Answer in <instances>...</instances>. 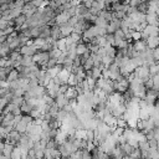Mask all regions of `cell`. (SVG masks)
<instances>
[{"label": "cell", "mask_w": 159, "mask_h": 159, "mask_svg": "<svg viewBox=\"0 0 159 159\" xmlns=\"http://www.w3.org/2000/svg\"><path fill=\"white\" fill-rule=\"evenodd\" d=\"M45 158L46 159H52L53 158V148H45Z\"/></svg>", "instance_id": "35"}, {"label": "cell", "mask_w": 159, "mask_h": 159, "mask_svg": "<svg viewBox=\"0 0 159 159\" xmlns=\"http://www.w3.org/2000/svg\"><path fill=\"white\" fill-rule=\"evenodd\" d=\"M70 158H77V159L82 158V149H77L76 152H73V153L70 155Z\"/></svg>", "instance_id": "46"}, {"label": "cell", "mask_w": 159, "mask_h": 159, "mask_svg": "<svg viewBox=\"0 0 159 159\" xmlns=\"http://www.w3.org/2000/svg\"><path fill=\"white\" fill-rule=\"evenodd\" d=\"M153 52H154V58H155V61H159V46L155 47V48H153Z\"/></svg>", "instance_id": "53"}, {"label": "cell", "mask_w": 159, "mask_h": 159, "mask_svg": "<svg viewBox=\"0 0 159 159\" xmlns=\"http://www.w3.org/2000/svg\"><path fill=\"white\" fill-rule=\"evenodd\" d=\"M68 87H70L68 83H62V84L60 86V93H65V92L68 89Z\"/></svg>", "instance_id": "52"}, {"label": "cell", "mask_w": 159, "mask_h": 159, "mask_svg": "<svg viewBox=\"0 0 159 159\" xmlns=\"http://www.w3.org/2000/svg\"><path fill=\"white\" fill-rule=\"evenodd\" d=\"M139 148H140L142 152H143V150H149L150 144H149L148 140H145V142H139Z\"/></svg>", "instance_id": "37"}, {"label": "cell", "mask_w": 159, "mask_h": 159, "mask_svg": "<svg viewBox=\"0 0 159 159\" xmlns=\"http://www.w3.org/2000/svg\"><path fill=\"white\" fill-rule=\"evenodd\" d=\"M78 20H80V17H78V15H73V16H71L70 17V20H68V22H70V25H72V26H75L77 22H78Z\"/></svg>", "instance_id": "44"}, {"label": "cell", "mask_w": 159, "mask_h": 159, "mask_svg": "<svg viewBox=\"0 0 159 159\" xmlns=\"http://www.w3.org/2000/svg\"><path fill=\"white\" fill-rule=\"evenodd\" d=\"M120 147H122V149H123V152H124V154H125V155H129V154L133 152V149H134V147H133V145H130L128 142H125V143L120 144Z\"/></svg>", "instance_id": "24"}, {"label": "cell", "mask_w": 159, "mask_h": 159, "mask_svg": "<svg viewBox=\"0 0 159 159\" xmlns=\"http://www.w3.org/2000/svg\"><path fill=\"white\" fill-rule=\"evenodd\" d=\"M60 29H61V34H62L63 37H67V36H70L73 32V26L70 25V22H66V24L60 25Z\"/></svg>", "instance_id": "4"}, {"label": "cell", "mask_w": 159, "mask_h": 159, "mask_svg": "<svg viewBox=\"0 0 159 159\" xmlns=\"http://www.w3.org/2000/svg\"><path fill=\"white\" fill-rule=\"evenodd\" d=\"M16 29H15V26H11V25H9L6 29H4V30H0V35L1 34H5V35H10L12 31H15Z\"/></svg>", "instance_id": "36"}, {"label": "cell", "mask_w": 159, "mask_h": 159, "mask_svg": "<svg viewBox=\"0 0 159 159\" xmlns=\"http://www.w3.org/2000/svg\"><path fill=\"white\" fill-rule=\"evenodd\" d=\"M152 78H153V81H154V86H153V88H155V89L159 91V73L153 75Z\"/></svg>", "instance_id": "39"}, {"label": "cell", "mask_w": 159, "mask_h": 159, "mask_svg": "<svg viewBox=\"0 0 159 159\" xmlns=\"http://www.w3.org/2000/svg\"><path fill=\"white\" fill-rule=\"evenodd\" d=\"M11 51L12 50L10 48V45L7 42H2L1 43V47H0V55H1V57L2 56H9Z\"/></svg>", "instance_id": "12"}, {"label": "cell", "mask_w": 159, "mask_h": 159, "mask_svg": "<svg viewBox=\"0 0 159 159\" xmlns=\"http://www.w3.org/2000/svg\"><path fill=\"white\" fill-rule=\"evenodd\" d=\"M132 39H133V41L140 40V39H142V31H139V30H133V32H132Z\"/></svg>", "instance_id": "34"}, {"label": "cell", "mask_w": 159, "mask_h": 159, "mask_svg": "<svg viewBox=\"0 0 159 159\" xmlns=\"http://www.w3.org/2000/svg\"><path fill=\"white\" fill-rule=\"evenodd\" d=\"M19 78H20V71L17 68H12L7 75V81H10V82L15 81V80H19Z\"/></svg>", "instance_id": "13"}, {"label": "cell", "mask_w": 159, "mask_h": 159, "mask_svg": "<svg viewBox=\"0 0 159 159\" xmlns=\"http://www.w3.org/2000/svg\"><path fill=\"white\" fill-rule=\"evenodd\" d=\"M25 2H30V1H32V0H24Z\"/></svg>", "instance_id": "58"}, {"label": "cell", "mask_w": 159, "mask_h": 159, "mask_svg": "<svg viewBox=\"0 0 159 159\" xmlns=\"http://www.w3.org/2000/svg\"><path fill=\"white\" fill-rule=\"evenodd\" d=\"M127 158H140L142 157V150H140V148L138 147V148H134L133 149V152L129 154V155H125Z\"/></svg>", "instance_id": "28"}, {"label": "cell", "mask_w": 159, "mask_h": 159, "mask_svg": "<svg viewBox=\"0 0 159 159\" xmlns=\"http://www.w3.org/2000/svg\"><path fill=\"white\" fill-rule=\"evenodd\" d=\"M67 116H68V112L67 111H65L63 108H61L60 111H58V113H57V116H56V118L58 119V120H61V122H63L66 118H67Z\"/></svg>", "instance_id": "27"}, {"label": "cell", "mask_w": 159, "mask_h": 159, "mask_svg": "<svg viewBox=\"0 0 159 159\" xmlns=\"http://www.w3.org/2000/svg\"><path fill=\"white\" fill-rule=\"evenodd\" d=\"M144 84H145L147 89H149V88H153V86H154V81H153L152 76H150V77H148V78L144 81Z\"/></svg>", "instance_id": "38"}, {"label": "cell", "mask_w": 159, "mask_h": 159, "mask_svg": "<svg viewBox=\"0 0 159 159\" xmlns=\"http://www.w3.org/2000/svg\"><path fill=\"white\" fill-rule=\"evenodd\" d=\"M82 158H84V159L92 158V152H89L88 149H82Z\"/></svg>", "instance_id": "47"}, {"label": "cell", "mask_w": 159, "mask_h": 159, "mask_svg": "<svg viewBox=\"0 0 159 159\" xmlns=\"http://www.w3.org/2000/svg\"><path fill=\"white\" fill-rule=\"evenodd\" d=\"M102 77H104V78H111V70L109 68H103L102 70Z\"/></svg>", "instance_id": "49"}, {"label": "cell", "mask_w": 159, "mask_h": 159, "mask_svg": "<svg viewBox=\"0 0 159 159\" xmlns=\"http://www.w3.org/2000/svg\"><path fill=\"white\" fill-rule=\"evenodd\" d=\"M86 81H87V83H88L89 88H91V89L93 91V89L96 88V86H97V80H96V78H93L92 76L87 75V77H86Z\"/></svg>", "instance_id": "25"}, {"label": "cell", "mask_w": 159, "mask_h": 159, "mask_svg": "<svg viewBox=\"0 0 159 159\" xmlns=\"http://www.w3.org/2000/svg\"><path fill=\"white\" fill-rule=\"evenodd\" d=\"M70 17H71V15L68 14V11H62L61 14H58V15H56V22H57L58 25H62V24H66V22H68V20H70Z\"/></svg>", "instance_id": "3"}, {"label": "cell", "mask_w": 159, "mask_h": 159, "mask_svg": "<svg viewBox=\"0 0 159 159\" xmlns=\"http://www.w3.org/2000/svg\"><path fill=\"white\" fill-rule=\"evenodd\" d=\"M123 4H125V5H129L130 4V0H120Z\"/></svg>", "instance_id": "57"}, {"label": "cell", "mask_w": 159, "mask_h": 159, "mask_svg": "<svg viewBox=\"0 0 159 159\" xmlns=\"http://www.w3.org/2000/svg\"><path fill=\"white\" fill-rule=\"evenodd\" d=\"M113 62H114V58L111 57L109 55H106V56L102 57V65H103L104 67H107V68H109V66H111Z\"/></svg>", "instance_id": "19"}, {"label": "cell", "mask_w": 159, "mask_h": 159, "mask_svg": "<svg viewBox=\"0 0 159 159\" xmlns=\"http://www.w3.org/2000/svg\"><path fill=\"white\" fill-rule=\"evenodd\" d=\"M158 36H159V32H158Z\"/></svg>", "instance_id": "59"}, {"label": "cell", "mask_w": 159, "mask_h": 159, "mask_svg": "<svg viewBox=\"0 0 159 159\" xmlns=\"http://www.w3.org/2000/svg\"><path fill=\"white\" fill-rule=\"evenodd\" d=\"M144 31H145L149 36H158L159 26H155V25H150V24H148V25H147V27L144 29Z\"/></svg>", "instance_id": "7"}, {"label": "cell", "mask_w": 159, "mask_h": 159, "mask_svg": "<svg viewBox=\"0 0 159 159\" xmlns=\"http://www.w3.org/2000/svg\"><path fill=\"white\" fill-rule=\"evenodd\" d=\"M147 45L149 48H155L159 46V36H149L147 40Z\"/></svg>", "instance_id": "10"}, {"label": "cell", "mask_w": 159, "mask_h": 159, "mask_svg": "<svg viewBox=\"0 0 159 159\" xmlns=\"http://www.w3.org/2000/svg\"><path fill=\"white\" fill-rule=\"evenodd\" d=\"M9 25H10V21H6V20H4V19H1V20H0V30L6 29Z\"/></svg>", "instance_id": "50"}, {"label": "cell", "mask_w": 159, "mask_h": 159, "mask_svg": "<svg viewBox=\"0 0 159 159\" xmlns=\"http://www.w3.org/2000/svg\"><path fill=\"white\" fill-rule=\"evenodd\" d=\"M94 24H96V25H98L99 27H107L109 22H108L103 16L98 15V16H97V19H96V21H94Z\"/></svg>", "instance_id": "17"}, {"label": "cell", "mask_w": 159, "mask_h": 159, "mask_svg": "<svg viewBox=\"0 0 159 159\" xmlns=\"http://www.w3.org/2000/svg\"><path fill=\"white\" fill-rule=\"evenodd\" d=\"M88 50V46H87V43L86 42H78V45H77V48H76V51H77V55L78 56H82L86 51Z\"/></svg>", "instance_id": "14"}, {"label": "cell", "mask_w": 159, "mask_h": 159, "mask_svg": "<svg viewBox=\"0 0 159 159\" xmlns=\"http://www.w3.org/2000/svg\"><path fill=\"white\" fill-rule=\"evenodd\" d=\"M55 101H56V103H57V106H58L60 108H63V107L70 102V99L65 96V93H58V96L55 98Z\"/></svg>", "instance_id": "5"}, {"label": "cell", "mask_w": 159, "mask_h": 159, "mask_svg": "<svg viewBox=\"0 0 159 159\" xmlns=\"http://www.w3.org/2000/svg\"><path fill=\"white\" fill-rule=\"evenodd\" d=\"M70 75H71V72H70L68 70H66V68H62V70L60 71V73H58V76H57V77L60 78L61 84H62V83H67Z\"/></svg>", "instance_id": "8"}, {"label": "cell", "mask_w": 159, "mask_h": 159, "mask_svg": "<svg viewBox=\"0 0 159 159\" xmlns=\"http://www.w3.org/2000/svg\"><path fill=\"white\" fill-rule=\"evenodd\" d=\"M45 42H46V39H43V37H41V36H39V37L34 39V45H35L39 50L41 48V46H42Z\"/></svg>", "instance_id": "29"}, {"label": "cell", "mask_w": 159, "mask_h": 159, "mask_svg": "<svg viewBox=\"0 0 159 159\" xmlns=\"http://www.w3.org/2000/svg\"><path fill=\"white\" fill-rule=\"evenodd\" d=\"M67 83H68L70 86H76V84H77L76 73H72V72H71V75H70V77H68V81H67Z\"/></svg>", "instance_id": "33"}, {"label": "cell", "mask_w": 159, "mask_h": 159, "mask_svg": "<svg viewBox=\"0 0 159 159\" xmlns=\"http://www.w3.org/2000/svg\"><path fill=\"white\" fill-rule=\"evenodd\" d=\"M22 116H24V114H17V116H15V119H14V123L16 124V123H19V122H21V120H22Z\"/></svg>", "instance_id": "55"}, {"label": "cell", "mask_w": 159, "mask_h": 159, "mask_svg": "<svg viewBox=\"0 0 159 159\" xmlns=\"http://www.w3.org/2000/svg\"><path fill=\"white\" fill-rule=\"evenodd\" d=\"M91 76L96 80H98L99 77H102V68L98 66H93V68L91 70Z\"/></svg>", "instance_id": "16"}, {"label": "cell", "mask_w": 159, "mask_h": 159, "mask_svg": "<svg viewBox=\"0 0 159 159\" xmlns=\"http://www.w3.org/2000/svg\"><path fill=\"white\" fill-rule=\"evenodd\" d=\"M9 103V99L6 97H1L0 98V109H4Z\"/></svg>", "instance_id": "45"}, {"label": "cell", "mask_w": 159, "mask_h": 159, "mask_svg": "<svg viewBox=\"0 0 159 159\" xmlns=\"http://www.w3.org/2000/svg\"><path fill=\"white\" fill-rule=\"evenodd\" d=\"M32 63H34V60L31 55H22V60H21L22 66H31Z\"/></svg>", "instance_id": "18"}, {"label": "cell", "mask_w": 159, "mask_h": 159, "mask_svg": "<svg viewBox=\"0 0 159 159\" xmlns=\"http://www.w3.org/2000/svg\"><path fill=\"white\" fill-rule=\"evenodd\" d=\"M111 157H114V158H123V157H125V154H124L120 144H117L116 145V148L111 152Z\"/></svg>", "instance_id": "9"}, {"label": "cell", "mask_w": 159, "mask_h": 159, "mask_svg": "<svg viewBox=\"0 0 159 159\" xmlns=\"http://www.w3.org/2000/svg\"><path fill=\"white\" fill-rule=\"evenodd\" d=\"M14 119H15V114L12 112L4 114L1 116V125H15Z\"/></svg>", "instance_id": "2"}, {"label": "cell", "mask_w": 159, "mask_h": 159, "mask_svg": "<svg viewBox=\"0 0 159 159\" xmlns=\"http://www.w3.org/2000/svg\"><path fill=\"white\" fill-rule=\"evenodd\" d=\"M56 65H57V58H56V57H51V58L47 61V63H46L47 68H50V67H53V66H56Z\"/></svg>", "instance_id": "41"}, {"label": "cell", "mask_w": 159, "mask_h": 159, "mask_svg": "<svg viewBox=\"0 0 159 159\" xmlns=\"http://www.w3.org/2000/svg\"><path fill=\"white\" fill-rule=\"evenodd\" d=\"M25 92H26V91H25L22 87H19V88H16V89L14 91V94H15V96H24Z\"/></svg>", "instance_id": "51"}, {"label": "cell", "mask_w": 159, "mask_h": 159, "mask_svg": "<svg viewBox=\"0 0 159 159\" xmlns=\"http://www.w3.org/2000/svg\"><path fill=\"white\" fill-rule=\"evenodd\" d=\"M142 2V0H130V4L129 5H132V6H139V4Z\"/></svg>", "instance_id": "56"}, {"label": "cell", "mask_w": 159, "mask_h": 159, "mask_svg": "<svg viewBox=\"0 0 159 159\" xmlns=\"http://www.w3.org/2000/svg\"><path fill=\"white\" fill-rule=\"evenodd\" d=\"M19 51H20L22 55H31V56H34V55L39 51V48H37L35 45H24V46H21V47L19 48Z\"/></svg>", "instance_id": "1"}, {"label": "cell", "mask_w": 159, "mask_h": 159, "mask_svg": "<svg viewBox=\"0 0 159 159\" xmlns=\"http://www.w3.org/2000/svg\"><path fill=\"white\" fill-rule=\"evenodd\" d=\"M19 87H20L19 80H15V81H11V82H10V89H11V91H15V89L19 88Z\"/></svg>", "instance_id": "43"}, {"label": "cell", "mask_w": 159, "mask_h": 159, "mask_svg": "<svg viewBox=\"0 0 159 159\" xmlns=\"http://www.w3.org/2000/svg\"><path fill=\"white\" fill-rule=\"evenodd\" d=\"M57 47L62 51V52H65V51H67V43H66V37H61V39H58L57 40Z\"/></svg>", "instance_id": "22"}, {"label": "cell", "mask_w": 159, "mask_h": 159, "mask_svg": "<svg viewBox=\"0 0 159 159\" xmlns=\"http://www.w3.org/2000/svg\"><path fill=\"white\" fill-rule=\"evenodd\" d=\"M114 37L119 39V40H123V39H125V34H124V31L122 29H118V30L114 31Z\"/></svg>", "instance_id": "32"}, {"label": "cell", "mask_w": 159, "mask_h": 159, "mask_svg": "<svg viewBox=\"0 0 159 159\" xmlns=\"http://www.w3.org/2000/svg\"><path fill=\"white\" fill-rule=\"evenodd\" d=\"M65 96H66L68 99H71V98H77L78 92H77V89H76V86H70L68 89L65 92Z\"/></svg>", "instance_id": "11"}, {"label": "cell", "mask_w": 159, "mask_h": 159, "mask_svg": "<svg viewBox=\"0 0 159 159\" xmlns=\"http://www.w3.org/2000/svg\"><path fill=\"white\" fill-rule=\"evenodd\" d=\"M21 14H22V6H15V7L10 9V15H11L12 19L17 17V16L21 15Z\"/></svg>", "instance_id": "20"}, {"label": "cell", "mask_w": 159, "mask_h": 159, "mask_svg": "<svg viewBox=\"0 0 159 159\" xmlns=\"http://www.w3.org/2000/svg\"><path fill=\"white\" fill-rule=\"evenodd\" d=\"M15 129L19 130L20 133H26V130H27V123H25L24 120H21V122H19V123L15 124Z\"/></svg>", "instance_id": "21"}, {"label": "cell", "mask_w": 159, "mask_h": 159, "mask_svg": "<svg viewBox=\"0 0 159 159\" xmlns=\"http://www.w3.org/2000/svg\"><path fill=\"white\" fill-rule=\"evenodd\" d=\"M107 43H108V41H107L106 36H101V35H98V45L102 46V47H104Z\"/></svg>", "instance_id": "40"}, {"label": "cell", "mask_w": 159, "mask_h": 159, "mask_svg": "<svg viewBox=\"0 0 159 159\" xmlns=\"http://www.w3.org/2000/svg\"><path fill=\"white\" fill-rule=\"evenodd\" d=\"M133 48L137 50V51H145L148 48V45H147V41L144 40H138V41H133Z\"/></svg>", "instance_id": "6"}, {"label": "cell", "mask_w": 159, "mask_h": 159, "mask_svg": "<svg viewBox=\"0 0 159 159\" xmlns=\"http://www.w3.org/2000/svg\"><path fill=\"white\" fill-rule=\"evenodd\" d=\"M0 78L1 80H7V71L5 67H1L0 68Z\"/></svg>", "instance_id": "48"}, {"label": "cell", "mask_w": 159, "mask_h": 159, "mask_svg": "<svg viewBox=\"0 0 159 159\" xmlns=\"http://www.w3.org/2000/svg\"><path fill=\"white\" fill-rule=\"evenodd\" d=\"M93 66H94V60H93V57H92V55H91V57H88V58L86 60V62L83 63V67H84L86 71H89V70L93 68Z\"/></svg>", "instance_id": "23"}, {"label": "cell", "mask_w": 159, "mask_h": 159, "mask_svg": "<svg viewBox=\"0 0 159 159\" xmlns=\"http://www.w3.org/2000/svg\"><path fill=\"white\" fill-rule=\"evenodd\" d=\"M11 102L15 103L16 106H21V104L25 102V98H24V96H14Z\"/></svg>", "instance_id": "30"}, {"label": "cell", "mask_w": 159, "mask_h": 159, "mask_svg": "<svg viewBox=\"0 0 159 159\" xmlns=\"http://www.w3.org/2000/svg\"><path fill=\"white\" fill-rule=\"evenodd\" d=\"M11 159H22V152L19 145H15V148L11 153Z\"/></svg>", "instance_id": "15"}, {"label": "cell", "mask_w": 159, "mask_h": 159, "mask_svg": "<svg viewBox=\"0 0 159 159\" xmlns=\"http://www.w3.org/2000/svg\"><path fill=\"white\" fill-rule=\"evenodd\" d=\"M149 71H150V75H157L159 73V61H155L154 63L149 65Z\"/></svg>", "instance_id": "26"}, {"label": "cell", "mask_w": 159, "mask_h": 159, "mask_svg": "<svg viewBox=\"0 0 159 159\" xmlns=\"http://www.w3.org/2000/svg\"><path fill=\"white\" fill-rule=\"evenodd\" d=\"M96 138V135H94V129H87V137H86V139L87 140H93Z\"/></svg>", "instance_id": "42"}, {"label": "cell", "mask_w": 159, "mask_h": 159, "mask_svg": "<svg viewBox=\"0 0 159 159\" xmlns=\"http://www.w3.org/2000/svg\"><path fill=\"white\" fill-rule=\"evenodd\" d=\"M7 58H9V56H2V57H1V60H0V66H1V67H5Z\"/></svg>", "instance_id": "54"}, {"label": "cell", "mask_w": 159, "mask_h": 159, "mask_svg": "<svg viewBox=\"0 0 159 159\" xmlns=\"http://www.w3.org/2000/svg\"><path fill=\"white\" fill-rule=\"evenodd\" d=\"M61 53H62V51H61L58 47H53V48L50 51V56H51V57H56V58H58V57L61 56Z\"/></svg>", "instance_id": "31"}]
</instances>
